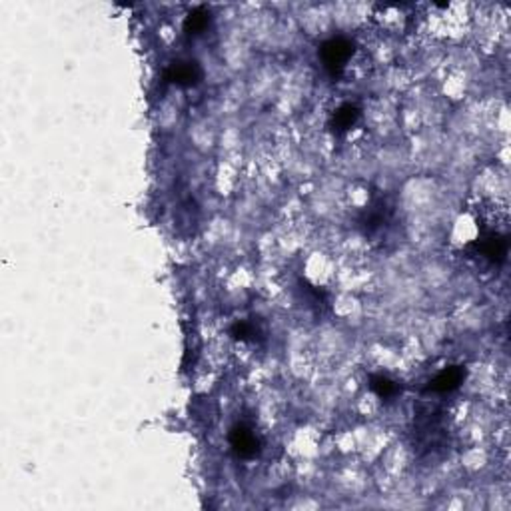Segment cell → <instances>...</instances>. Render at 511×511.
Returning a JSON list of instances; mask_svg holds the SVG:
<instances>
[{
    "mask_svg": "<svg viewBox=\"0 0 511 511\" xmlns=\"http://www.w3.org/2000/svg\"><path fill=\"white\" fill-rule=\"evenodd\" d=\"M382 457H384V470L389 475H400L401 471L405 470V466H408V449L403 445H400V443L387 445Z\"/></svg>",
    "mask_w": 511,
    "mask_h": 511,
    "instance_id": "6",
    "label": "cell"
},
{
    "mask_svg": "<svg viewBox=\"0 0 511 511\" xmlns=\"http://www.w3.org/2000/svg\"><path fill=\"white\" fill-rule=\"evenodd\" d=\"M302 270H304L305 280L318 288L330 286L338 278V264L333 260V256L322 250H314L305 256Z\"/></svg>",
    "mask_w": 511,
    "mask_h": 511,
    "instance_id": "1",
    "label": "cell"
},
{
    "mask_svg": "<svg viewBox=\"0 0 511 511\" xmlns=\"http://www.w3.org/2000/svg\"><path fill=\"white\" fill-rule=\"evenodd\" d=\"M345 196H347V202L356 208H364L368 202H370V190H368V186H364V184H352V186L347 188Z\"/></svg>",
    "mask_w": 511,
    "mask_h": 511,
    "instance_id": "11",
    "label": "cell"
},
{
    "mask_svg": "<svg viewBox=\"0 0 511 511\" xmlns=\"http://www.w3.org/2000/svg\"><path fill=\"white\" fill-rule=\"evenodd\" d=\"M208 128L210 126L206 122H200V124H196L192 128V142L198 148H202V150L210 148L214 144V140H216V134L212 130H208Z\"/></svg>",
    "mask_w": 511,
    "mask_h": 511,
    "instance_id": "10",
    "label": "cell"
},
{
    "mask_svg": "<svg viewBox=\"0 0 511 511\" xmlns=\"http://www.w3.org/2000/svg\"><path fill=\"white\" fill-rule=\"evenodd\" d=\"M236 186H238V168L226 160L216 170V188L220 194L228 196V194L234 192Z\"/></svg>",
    "mask_w": 511,
    "mask_h": 511,
    "instance_id": "8",
    "label": "cell"
},
{
    "mask_svg": "<svg viewBox=\"0 0 511 511\" xmlns=\"http://www.w3.org/2000/svg\"><path fill=\"white\" fill-rule=\"evenodd\" d=\"M386 16H380L382 24L389 30V32H398L403 28V22H405V16L401 14L400 8H386L384 10Z\"/></svg>",
    "mask_w": 511,
    "mask_h": 511,
    "instance_id": "13",
    "label": "cell"
},
{
    "mask_svg": "<svg viewBox=\"0 0 511 511\" xmlns=\"http://www.w3.org/2000/svg\"><path fill=\"white\" fill-rule=\"evenodd\" d=\"M322 449V440H319V431L314 428H300L292 433L290 442H288V452L292 457L300 459V461H310L314 457L319 456Z\"/></svg>",
    "mask_w": 511,
    "mask_h": 511,
    "instance_id": "3",
    "label": "cell"
},
{
    "mask_svg": "<svg viewBox=\"0 0 511 511\" xmlns=\"http://www.w3.org/2000/svg\"><path fill=\"white\" fill-rule=\"evenodd\" d=\"M424 278H426V282H428L429 286H443L445 280H447V270L443 268L442 264L431 262L424 270Z\"/></svg>",
    "mask_w": 511,
    "mask_h": 511,
    "instance_id": "12",
    "label": "cell"
},
{
    "mask_svg": "<svg viewBox=\"0 0 511 511\" xmlns=\"http://www.w3.org/2000/svg\"><path fill=\"white\" fill-rule=\"evenodd\" d=\"M380 408H382V403H380V398L372 394V391H366V394H361L358 400V412L364 417H373V415L380 414Z\"/></svg>",
    "mask_w": 511,
    "mask_h": 511,
    "instance_id": "9",
    "label": "cell"
},
{
    "mask_svg": "<svg viewBox=\"0 0 511 511\" xmlns=\"http://www.w3.org/2000/svg\"><path fill=\"white\" fill-rule=\"evenodd\" d=\"M333 316L342 319V322H356L364 316V305L359 302V298L352 292H340L338 298H333Z\"/></svg>",
    "mask_w": 511,
    "mask_h": 511,
    "instance_id": "4",
    "label": "cell"
},
{
    "mask_svg": "<svg viewBox=\"0 0 511 511\" xmlns=\"http://www.w3.org/2000/svg\"><path fill=\"white\" fill-rule=\"evenodd\" d=\"M489 463V456L480 443H473L471 447H468L463 454H461V468L470 473H477L482 471Z\"/></svg>",
    "mask_w": 511,
    "mask_h": 511,
    "instance_id": "7",
    "label": "cell"
},
{
    "mask_svg": "<svg viewBox=\"0 0 511 511\" xmlns=\"http://www.w3.org/2000/svg\"><path fill=\"white\" fill-rule=\"evenodd\" d=\"M480 220L477 216L470 212V210H463L456 214V218L449 224V230H447V244L449 248L454 250H466L471 244H475L477 236H480Z\"/></svg>",
    "mask_w": 511,
    "mask_h": 511,
    "instance_id": "2",
    "label": "cell"
},
{
    "mask_svg": "<svg viewBox=\"0 0 511 511\" xmlns=\"http://www.w3.org/2000/svg\"><path fill=\"white\" fill-rule=\"evenodd\" d=\"M336 447L342 452V454H352V452H358V436L356 431H344L336 438Z\"/></svg>",
    "mask_w": 511,
    "mask_h": 511,
    "instance_id": "14",
    "label": "cell"
},
{
    "mask_svg": "<svg viewBox=\"0 0 511 511\" xmlns=\"http://www.w3.org/2000/svg\"><path fill=\"white\" fill-rule=\"evenodd\" d=\"M468 74L463 70H452L442 82V92L443 96L449 98V100H459V98L466 96L468 92Z\"/></svg>",
    "mask_w": 511,
    "mask_h": 511,
    "instance_id": "5",
    "label": "cell"
}]
</instances>
